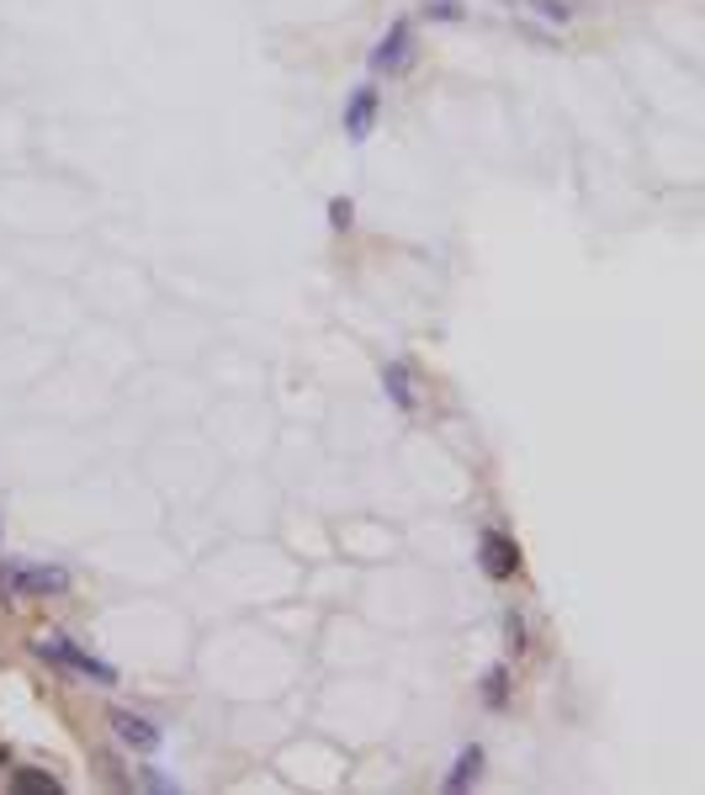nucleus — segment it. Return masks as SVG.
I'll list each match as a JSON object with an SVG mask.
<instances>
[{"instance_id": "f257e3e1", "label": "nucleus", "mask_w": 705, "mask_h": 795, "mask_svg": "<svg viewBox=\"0 0 705 795\" xmlns=\"http://www.w3.org/2000/svg\"><path fill=\"white\" fill-rule=\"evenodd\" d=\"M37 652H43L48 663H59V669H69V673H80V679H91V684H101V690H112V684H118V669H112V663L91 658L86 647H75L69 637H48V642H37Z\"/></svg>"}, {"instance_id": "f03ea898", "label": "nucleus", "mask_w": 705, "mask_h": 795, "mask_svg": "<svg viewBox=\"0 0 705 795\" xmlns=\"http://www.w3.org/2000/svg\"><path fill=\"white\" fill-rule=\"evenodd\" d=\"M409 59H414V32H409V22H393L388 37L371 48V69L377 75H399V69H409Z\"/></svg>"}, {"instance_id": "7ed1b4c3", "label": "nucleus", "mask_w": 705, "mask_h": 795, "mask_svg": "<svg viewBox=\"0 0 705 795\" xmlns=\"http://www.w3.org/2000/svg\"><path fill=\"white\" fill-rule=\"evenodd\" d=\"M478 551H483V573H489V579H515V568H521V551H515V541H510V536H499V530H483Z\"/></svg>"}, {"instance_id": "20e7f679", "label": "nucleus", "mask_w": 705, "mask_h": 795, "mask_svg": "<svg viewBox=\"0 0 705 795\" xmlns=\"http://www.w3.org/2000/svg\"><path fill=\"white\" fill-rule=\"evenodd\" d=\"M112 732L123 737L127 748H138V753H154V748H159V727L144 721L138 710H112Z\"/></svg>"}, {"instance_id": "39448f33", "label": "nucleus", "mask_w": 705, "mask_h": 795, "mask_svg": "<svg viewBox=\"0 0 705 795\" xmlns=\"http://www.w3.org/2000/svg\"><path fill=\"white\" fill-rule=\"evenodd\" d=\"M16 594H69V573L64 568H16Z\"/></svg>"}, {"instance_id": "423d86ee", "label": "nucleus", "mask_w": 705, "mask_h": 795, "mask_svg": "<svg viewBox=\"0 0 705 795\" xmlns=\"http://www.w3.org/2000/svg\"><path fill=\"white\" fill-rule=\"evenodd\" d=\"M371 123H377V91L367 86V91L350 96V107H345V133H350L356 144H361V138L371 133Z\"/></svg>"}, {"instance_id": "0eeeda50", "label": "nucleus", "mask_w": 705, "mask_h": 795, "mask_svg": "<svg viewBox=\"0 0 705 795\" xmlns=\"http://www.w3.org/2000/svg\"><path fill=\"white\" fill-rule=\"evenodd\" d=\"M478 769H483V748H467L457 759V769L446 774V791H467V785L478 780Z\"/></svg>"}, {"instance_id": "6e6552de", "label": "nucleus", "mask_w": 705, "mask_h": 795, "mask_svg": "<svg viewBox=\"0 0 705 795\" xmlns=\"http://www.w3.org/2000/svg\"><path fill=\"white\" fill-rule=\"evenodd\" d=\"M382 382H388V393H393V403H399V408H414V388H409V367H399V361H393V367L382 371Z\"/></svg>"}, {"instance_id": "1a4fd4ad", "label": "nucleus", "mask_w": 705, "mask_h": 795, "mask_svg": "<svg viewBox=\"0 0 705 795\" xmlns=\"http://www.w3.org/2000/svg\"><path fill=\"white\" fill-rule=\"evenodd\" d=\"M11 785H16V791H59V780H54V774H16V780H11Z\"/></svg>"}, {"instance_id": "9d476101", "label": "nucleus", "mask_w": 705, "mask_h": 795, "mask_svg": "<svg viewBox=\"0 0 705 795\" xmlns=\"http://www.w3.org/2000/svg\"><path fill=\"white\" fill-rule=\"evenodd\" d=\"M504 690H510V673H504V669H489V690H483V701L499 705V701H504Z\"/></svg>"}, {"instance_id": "9b49d317", "label": "nucleus", "mask_w": 705, "mask_h": 795, "mask_svg": "<svg viewBox=\"0 0 705 795\" xmlns=\"http://www.w3.org/2000/svg\"><path fill=\"white\" fill-rule=\"evenodd\" d=\"M429 16H435V22H457L461 0H429Z\"/></svg>"}, {"instance_id": "f8f14e48", "label": "nucleus", "mask_w": 705, "mask_h": 795, "mask_svg": "<svg viewBox=\"0 0 705 795\" xmlns=\"http://www.w3.org/2000/svg\"><path fill=\"white\" fill-rule=\"evenodd\" d=\"M138 785H144V791H176V780H170V774H154V769L138 774Z\"/></svg>"}, {"instance_id": "ddd939ff", "label": "nucleus", "mask_w": 705, "mask_h": 795, "mask_svg": "<svg viewBox=\"0 0 705 795\" xmlns=\"http://www.w3.org/2000/svg\"><path fill=\"white\" fill-rule=\"evenodd\" d=\"M329 223H335V228H350V202H345V197L329 202Z\"/></svg>"}, {"instance_id": "4468645a", "label": "nucleus", "mask_w": 705, "mask_h": 795, "mask_svg": "<svg viewBox=\"0 0 705 795\" xmlns=\"http://www.w3.org/2000/svg\"><path fill=\"white\" fill-rule=\"evenodd\" d=\"M536 11H541V16H557V22H568V5H562V0H536Z\"/></svg>"}]
</instances>
